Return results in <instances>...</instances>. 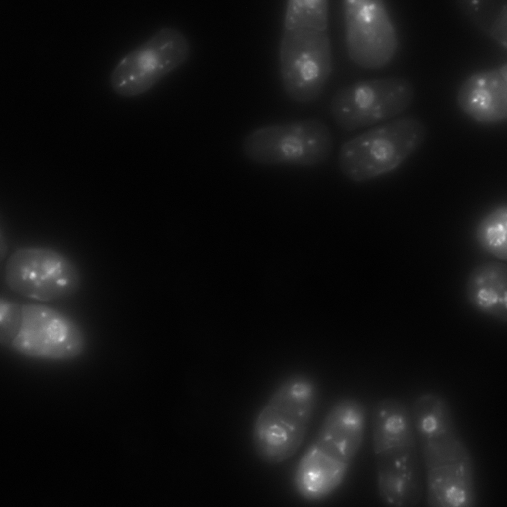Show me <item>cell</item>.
I'll list each match as a JSON object with an SVG mask.
<instances>
[{
	"label": "cell",
	"mask_w": 507,
	"mask_h": 507,
	"mask_svg": "<svg viewBox=\"0 0 507 507\" xmlns=\"http://www.w3.org/2000/svg\"><path fill=\"white\" fill-rule=\"evenodd\" d=\"M5 278L13 292L43 302L70 296L80 283L75 264L58 251L46 247L15 251L7 261Z\"/></svg>",
	"instance_id": "7"
},
{
	"label": "cell",
	"mask_w": 507,
	"mask_h": 507,
	"mask_svg": "<svg viewBox=\"0 0 507 507\" xmlns=\"http://www.w3.org/2000/svg\"><path fill=\"white\" fill-rule=\"evenodd\" d=\"M21 307L20 329L11 344L15 350L30 357L54 360L71 359L81 354L84 336L72 319L43 304Z\"/></svg>",
	"instance_id": "9"
},
{
	"label": "cell",
	"mask_w": 507,
	"mask_h": 507,
	"mask_svg": "<svg viewBox=\"0 0 507 507\" xmlns=\"http://www.w3.org/2000/svg\"><path fill=\"white\" fill-rule=\"evenodd\" d=\"M350 465L328 456L312 442L296 466L293 475L295 489L304 500H322L341 485Z\"/></svg>",
	"instance_id": "14"
},
{
	"label": "cell",
	"mask_w": 507,
	"mask_h": 507,
	"mask_svg": "<svg viewBox=\"0 0 507 507\" xmlns=\"http://www.w3.org/2000/svg\"><path fill=\"white\" fill-rule=\"evenodd\" d=\"M334 140L329 127L316 119L266 126L244 140L243 149L251 160L262 164H321L330 158Z\"/></svg>",
	"instance_id": "3"
},
{
	"label": "cell",
	"mask_w": 507,
	"mask_h": 507,
	"mask_svg": "<svg viewBox=\"0 0 507 507\" xmlns=\"http://www.w3.org/2000/svg\"><path fill=\"white\" fill-rule=\"evenodd\" d=\"M317 397V388L309 377L289 378L272 394L255 419L253 441L264 462L275 464L293 456L306 434Z\"/></svg>",
	"instance_id": "1"
},
{
	"label": "cell",
	"mask_w": 507,
	"mask_h": 507,
	"mask_svg": "<svg viewBox=\"0 0 507 507\" xmlns=\"http://www.w3.org/2000/svg\"><path fill=\"white\" fill-rule=\"evenodd\" d=\"M460 109L473 120L499 123L507 118V65L479 72L467 78L457 95Z\"/></svg>",
	"instance_id": "13"
},
{
	"label": "cell",
	"mask_w": 507,
	"mask_h": 507,
	"mask_svg": "<svg viewBox=\"0 0 507 507\" xmlns=\"http://www.w3.org/2000/svg\"><path fill=\"white\" fill-rule=\"evenodd\" d=\"M371 424L375 454L394 447L417 446L411 411L397 399L378 401L372 411Z\"/></svg>",
	"instance_id": "16"
},
{
	"label": "cell",
	"mask_w": 507,
	"mask_h": 507,
	"mask_svg": "<svg viewBox=\"0 0 507 507\" xmlns=\"http://www.w3.org/2000/svg\"><path fill=\"white\" fill-rule=\"evenodd\" d=\"M280 68L290 98L308 103L321 94L330 77L332 52L328 31L285 29L280 47Z\"/></svg>",
	"instance_id": "6"
},
{
	"label": "cell",
	"mask_w": 507,
	"mask_h": 507,
	"mask_svg": "<svg viewBox=\"0 0 507 507\" xmlns=\"http://www.w3.org/2000/svg\"><path fill=\"white\" fill-rule=\"evenodd\" d=\"M130 457L123 462L122 478L123 484L127 487H137L142 483L145 473L143 462L140 461L142 456L130 455Z\"/></svg>",
	"instance_id": "24"
},
{
	"label": "cell",
	"mask_w": 507,
	"mask_h": 507,
	"mask_svg": "<svg viewBox=\"0 0 507 507\" xmlns=\"http://www.w3.org/2000/svg\"><path fill=\"white\" fill-rule=\"evenodd\" d=\"M469 303L477 310L502 322L507 320V266L501 261L480 264L466 285Z\"/></svg>",
	"instance_id": "17"
},
{
	"label": "cell",
	"mask_w": 507,
	"mask_h": 507,
	"mask_svg": "<svg viewBox=\"0 0 507 507\" xmlns=\"http://www.w3.org/2000/svg\"><path fill=\"white\" fill-rule=\"evenodd\" d=\"M121 442L128 455L144 456L152 445V431L149 425L143 421H131L123 428Z\"/></svg>",
	"instance_id": "21"
},
{
	"label": "cell",
	"mask_w": 507,
	"mask_h": 507,
	"mask_svg": "<svg viewBox=\"0 0 507 507\" xmlns=\"http://www.w3.org/2000/svg\"><path fill=\"white\" fill-rule=\"evenodd\" d=\"M375 455L378 491L382 503L392 507L418 504L423 483L417 446L394 447Z\"/></svg>",
	"instance_id": "11"
},
{
	"label": "cell",
	"mask_w": 507,
	"mask_h": 507,
	"mask_svg": "<svg viewBox=\"0 0 507 507\" xmlns=\"http://www.w3.org/2000/svg\"><path fill=\"white\" fill-rule=\"evenodd\" d=\"M22 321V307L5 299L0 301V341L11 344L17 336Z\"/></svg>",
	"instance_id": "23"
},
{
	"label": "cell",
	"mask_w": 507,
	"mask_h": 507,
	"mask_svg": "<svg viewBox=\"0 0 507 507\" xmlns=\"http://www.w3.org/2000/svg\"><path fill=\"white\" fill-rule=\"evenodd\" d=\"M414 96L412 83L404 77L360 80L334 94L330 113L340 128L353 131L399 115L409 106Z\"/></svg>",
	"instance_id": "4"
},
{
	"label": "cell",
	"mask_w": 507,
	"mask_h": 507,
	"mask_svg": "<svg viewBox=\"0 0 507 507\" xmlns=\"http://www.w3.org/2000/svg\"><path fill=\"white\" fill-rule=\"evenodd\" d=\"M411 413L427 470L471 457L456 428L451 408L440 395H421L414 402Z\"/></svg>",
	"instance_id": "10"
},
{
	"label": "cell",
	"mask_w": 507,
	"mask_h": 507,
	"mask_svg": "<svg viewBox=\"0 0 507 507\" xmlns=\"http://www.w3.org/2000/svg\"><path fill=\"white\" fill-rule=\"evenodd\" d=\"M427 135L424 123L413 117L388 121L346 142L338 165L349 180L362 183L398 168L422 145Z\"/></svg>",
	"instance_id": "2"
},
{
	"label": "cell",
	"mask_w": 507,
	"mask_h": 507,
	"mask_svg": "<svg viewBox=\"0 0 507 507\" xmlns=\"http://www.w3.org/2000/svg\"><path fill=\"white\" fill-rule=\"evenodd\" d=\"M427 501L437 507H472L475 486L471 458L427 470Z\"/></svg>",
	"instance_id": "15"
},
{
	"label": "cell",
	"mask_w": 507,
	"mask_h": 507,
	"mask_svg": "<svg viewBox=\"0 0 507 507\" xmlns=\"http://www.w3.org/2000/svg\"><path fill=\"white\" fill-rule=\"evenodd\" d=\"M342 5L350 59L366 69L385 66L395 54L398 39L384 1L344 0Z\"/></svg>",
	"instance_id": "8"
},
{
	"label": "cell",
	"mask_w": 507,
	"mask_h": 507,
	"mask_svg": "<svg viewBox=\"0 0 507 507\" xmlns=\"http://www.w3.org/2000/svg\"><path fill=\"white\" fill-rule=\"evenodd\" d=\"M293 264L287 257L277 258L267 267L263 278V287L270 294H287L296 286Z\"/></svg>",
	"instance_id": "20"
},
{
	"label": "cell",
	"mask_w": 507,
	"mask_h": 507,
	"mask_svg": "<svg viewBox=\"0 0 507 507\" xmlns=\"http://www.w3.org/2000/svg\"><path fill=\"white\" fill-rule=\"evenodd\" d=\"M507 207L501 205L492 209L480 221L476 237L486 252L502 261L507 258Z\"/></svg>",
	"instance_id": "18"
},
{
	"label": "cell",
	"mask_w": 507,
	"mask_h": 507,
	"mask_svg": "<svg viewBox=\"0 0 507 507\" xmlns=\"http://www.w3.org/2000/svg\"><path fill=\"white\" fill-rule=\"evenodd\" d=\"M366 411L354 398L339 399L332 406L312 441L328 456L351 464L362 443Z\"/></svg>",
	"instance_id": "12"
},
{
	"label": "cell",
	"mask_w": 507,
	"mask_h": 507,
	"mask_svg": "<svg viewBox=\"0 0 507 507\" xmlns=\"http://www.w3.org/2000/svg\"><path fill=\"white\" fill-rule=\"evenodd\" d=\"M197 413L190 397L181 399L174 407L171 417L173 430L181 439L190 441L195 436Z\"/></svg>",
	"instance_id": "22"
},
{
	"label": "cell",
	"mask_w": 507,
	"mask_h": 507,
	"mask_svg": "<svg viewBox=\"0 0 507 507\" xmlns=\"http://www.w3.org/2000/svg\"><path fill=\"white\" fill-rule=\"evenodd\" d=\"M190 53L189 42L182 32L172 27L160 28L120 59L111 73V86L122 96L142 94L183 64Z\"/></svg>",
	"instance_id": "5"
},
{
	"label": "cell",
	"mask_w": 507,
	"mask_h": 507,
	"mask_svg": "<svg viewBox=\"0 0 507 507\" xmlns=\"http://www.w3.org/2000/svg\"><path fill=\"white\" fill-rule=\"evenodd\" d=\"M329 1L327 0H291L288 1L285 29L306 28L327 31Z\"/></svg>",
	"instance_id": "19"
}]
</instances>
